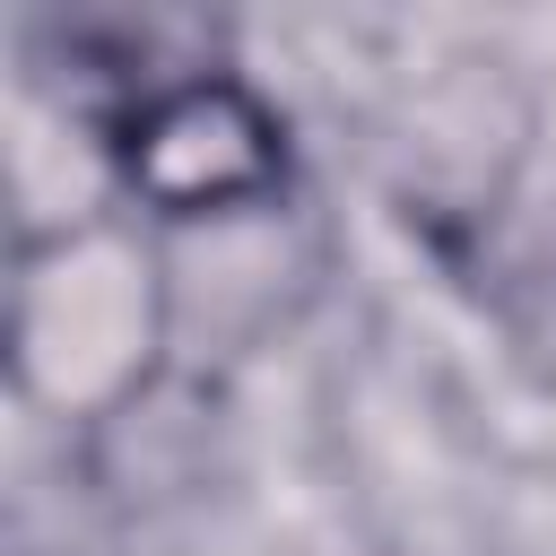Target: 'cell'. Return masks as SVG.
I'll use <instances>...</instances> for the list:
<instances>
[{
  "instance_id": "6da1fadb",
  "label": "cell",
  "mask_w": 556,
  "mask_h": 556,
  "mask_svg": "<svg viewBox=\"0 0 556 556\" xmlns=\"http://www.w3.org/2000/svg\"><path fill=\"white\" fill-rule=\"evenodd\" d=\"M113 156H122V182L165 208V217H226V208H252L278 191L287 174V148H278V122L252 87L217 78V70H191V78H156L130 96V113L113 122Z\"/></svg>"
}]
</instances>
